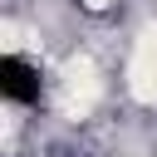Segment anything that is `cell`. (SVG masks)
I'll use <instances>...</instances> for the list:
<instances>
[{
    "instance_id": "obj_1",
    "label": "cell",
    "mask_w": 157,
    "mask_h": 157,
    "mask_svg": "<svg viewBox=\"0 0 157 157\" xmlns=\"http://www.w3.org/2000/svg\"><path fill=\"white\" fill-rule=\"evenodd\" d=\"M0 98L15 103V108H29L39 103V69L20 54H5L0 59Z\"/></svg>"
}]
</instances>
